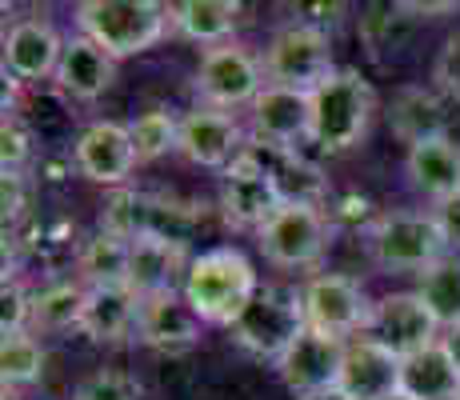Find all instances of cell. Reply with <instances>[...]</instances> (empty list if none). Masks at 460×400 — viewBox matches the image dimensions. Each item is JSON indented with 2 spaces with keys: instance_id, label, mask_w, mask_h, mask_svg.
<instances>
[{
  "instance_id": "cell-27",
  "label": "cell",
  "mask_w": 460,
  "mask_h": 400,
  "mask_svg": "<svg viewBox=\"0 0 460 400\" xmlns=\"http://www.w3.org/2000/svg\"><path fill=\"white\" fill-rule=\"evenodd\" d=\"M84 305H88V289L81 280H57L32 297L29 328H40V333H60V328H73V324L81 328Z\"/></svg>"
},
{
  "instance_id": "cell-15",
  "label": "cell",
  "mask_w": 460,
  "mask_h": 400,
  "mask_svg": "<svg viewBox=\"0 0 460 400\" xmlns=\"http://www.w3.org/2000/svg\"><path fill=\"white\" fill-rule=\"evenodd\" d=\"M200 324L205 320L197 316V308L189 305V297L181 289L156 292V297H145V305H140L137 341L156 352H189L200 341Z\"/></svg>"
},
{
  "instance_id": "cell-19",
  "label": "cell",
  "mask_w": 460,
  "mask_h": 400,
  "mask_svg": "<svg viewBox=\"0 0 460 400\" xmlns=\"http://www.w3.org/2000/svg\"><path fill=\"white\" fill-rule=\"evenodd\" d=\"M112 80H117V57L112 52H104L88 37L65 40V52H60L57 65V84L73 101H96V96H104L112 88Z\"/></svg>"
},
{
  "instance_id": "cell-31",
  "label": "cell",
  "mask_w": 460,
  "mask_h": 400,
  "mask_svg": "<svg viewBox=\"0 0 460 400\" xmlns=\"http://www.w3.org/2000/svg\"><path fill=\"white\" fill-rule=\"evenodd\" d=\"M412 32L409 4H368L360 13V40L373 49V57L396 52Z\"/></svg>"
},
{
  "instance_id": "cell-9",
  "label": "cell",
  "mask_w": 460,
  "mask_h": 400,
  "mask_svg": "<svg viewBox=\"0 0 460 400\" xmlns=\"http://www.w3.org/2000/svg\"><path fill=\"white\" fill-rule=\"evenodd\" d=\"M300 292H305V320H308V328H316V333L344 341V336L368 333V324H373L376 300H368V292L360 289V280L344 277V272L313 277Z\"/></svg>"
},
{
  "instance_id": "cell-16",
  "label": "cell",
  "mask_w": 460,
  "mask_h": 400,
  "mask_svg": "<svg viewBox=\"0 0 460 400\" xmlns=\"http://www.w3.org/2000/svg\"><path fill=\"white\" fill-rule=\"evenodd\" d=\"M336 388L352 400H385L401 393V357L373 336H357L344 344V369Z\"/></svg>"
},
{
  "instance_id": "cell-21",
  "label": "cell",
  "mask_w": 460,
  "mask_h": 400,
  "mask_svg": "<svg viewBox=\"0 0 460 400\" xmlns=\"http://www.w3.org/2000/svg\"><path fill=\"white\" fill-rule=\"evenodd\" d=\"M192 261H184V244L161 236H140L132 240V261H128V289L140 300L156 297V292H172L176 277L189 272Z\"/></svg>"
},
{
  "instance_id": "cell-28",
  "label": "cell",
  "mask_w": 460,
  "mask_h": 400,
  "mask_svg": "<svg viewBox=\"0 0 460 400\" xmlns=\"http://www.w3.org/2000/svg\"><path fill=\"white\" fill-rule=\"evenodd\" d=\"M264 164H269L272 181L280 189L285 204H316L321 209L324 197V176L296 153H277V148H264Z\"/></svg>"
},
{
  "instance_id": "cell-3",
  "label": "cell",
  "mask_w": 460,
  "mask_h": 400,
  "mask_svg": "<svg viewBox=\"0 0 460 400\" xmlns=\"http://www.w3.org/2000/svg\"><path fill=\"white\" fill-rule=\"evenodd\" d=\"M313 96V140L324 153H349L360 145L373 117V88L357 68H336Z\"/></svg>"
},
{
  "instance_id": "cell-35",
  "label": "cell",
  "mask_w": 460,
  "mask_h": 400,
  "mask_svg": "<svg viewBox=\"0 0 460 400\" xmlns=\"http://www.w3.org/2000/svg\"><path fill=\"white\" fill-rule=\"evenodd\" d=\"M32 320V297H24V289L16 280H4L0 289V333H29Z\"/></svg>"
},
{
  "instance_id": "cell-11",
  "label": "cell",
  "mask_w": 460,
  "mask_h": 400,
  "mask_svg": "<svg viewBox=\"0 0 460 400\" xmlns=\"http://www.w3.org/2000/svg\"><path fill=\"white\" fill-rule=\"evenodd\" d=\"M344 344L349 341H336V336H324L316 328H305L293 349L277 360V372L288 393H296V400H305V396L329 393V388L341 385Z\"/></svg>"
},
{
  "instance_id": "cell-2",
  "label": "cell",
  "mask_w": 460,
  "mask_h": 400,
  "mask_svg": "<svg viewBox=\"0 0 460 400\" xmlns=\"http://www.w3.org/2000/svg\"><path fill=\"white\" fill-rule=\"evenodd\" d=\"M81 37L96 40L112 57H137L148 52L172 29L168 8L156 0H84L76 4Z\"/></svg>"
},
{
  "instance_id": "cell-34",
  "label": "cell",
  "mask_w": 460,
  "mask_h": 400,
  "mask_svg": "<svg viewBox=\"0 0 460 400\" xmlns=\"http://www.w3.org/2000/svg\"><path fill=\"white\" fill-rule=\"evenodd\" d=\"M73 400H145V388L120 369H96L76 385Z\"/></svg>"
},
{
  "instance_id": "cell-26",
  "label": "cell",
  "mask_w": 460,
  "mask_h": 400,
  "mask_svg": "<svg viewBox=\"0 0 460 400\" xmlns=\"http://www.w3.org/2000/svg\"><path fill=\"white\" fill-rule=\"evenodd\" d=\"M128 261H132V240H120L112 233L88 236L76 253V269L88 289H109V284H128Z\"/></svg>"
},
{
  "instance_id": "cell-7",
  "label": "cell",
  "mask_w": 460,
  "mask_h": 400,
  "mask_svg": "<svg viewBox=\"0 0 460 400\" xmlns=\"http://www.w3.org/2000/svg\"><path fill=\"white\" fill-rule=\"evenodd\" d=\"M329 236L332 225L316 204H280L256 233V244L277 269H313L329 248Z\"/></svg>"
},
{
  "instance_id": "cell-12",
  "label": "cell",
  "mask_w": 460,
  "mask_h": 400,
  "mask_svg": "<svg viewBox=\"0 0 460 400\" xmlns=\"http://www.w3.org/2000/svg\"><path fill=\"white\" fill-rule=\"evenodd\" d=\"M437 328H440L437 316L424 308V300L417 292H388V297L376 300L368 333H373L376 344H385L388 352H396L404 360L412 352L437 344Z\"/></svg>"
},
{
  "instance_id": "cell-4",
  "label": "cell",
  "mask_w": 460,
  "mask_h": 400,
  "mask_svg": "<svg viewBox=\"0 0 460 400\" xmlns=\"http://www.w3.org/2000/svg\"><path fill=\"white\" fill-rule=\"evenodd\" d=\"M308 328L305 320V292L296 289H261L252 297V305L241 313L233 324V341L252 357L280 360L296 344V336Z\"/></svg>"
},
{
  "instance_id": "cell-36",
  "label": "cell",
  "mask_w": 460,
  "mask_h": 400,
  "mask_svg": "<svg viewBox=\"0 0 460 400\" xmlns=\"http://www.w3.org/2000/svg\"><path fill=\"white\" fill-rule=\"evenodd\" d=\"M0 140H4V173H21L24 156H29V129L21 124V117L4 112V129H0Z\"/></svg>"
},
{
  "instance_id": "cell-8",
  "label": "cell",
  "mask_w": 460,
  "mask_h": 400,
  "mask_svg": "<svg viewBox=\"0 0 460 400\" xmlns=\"http://www.w3.org/2000/svg\"><path fill=\"white\" fill-rule=\"evenodd\" d=\"M192 88L205 101V109H236V104H252L264 93V60H256L241 44H217L200 57Z\"/></svg>"
},
{
  "instance_id": "cell-22",
  "label": "cell",
  "mask_w": 460,
  "mask_h": 400,
  "mask_svg": "<svg viewBox=\"0 0 460 400\" xmlns=\"http://www.w3.org/2000/svg\"><path fill=\"white\" fill-rule=\"evenodd\" d=\"M404 173H409V184L417 192L432 200H448L460 192V145L448 137L440 140H424V145L409 148V160H404Z\"/></svg>"
},
{
  "instance_id": "cell-24",
  "label": "cell",
  "mask_w": 460,
  "mask_h": 400,
  "mask_svg": "<svg viewBox=\"0 0 460 400\" xmlns=\"http://www.w3.org/2000/svg\"><path fill=\"white\" fill-rule=\"evenodd\" d=\"M401 393L412 400H456L460 396V369L448 357L445 344L437 341L401 360Z\"/></svg>"
},
{
  "instance_id": "cell-37",
  "label": "cell",
  "mask_w": 460,
  "mask_h": 400,
  "mask_svg": "<svg viewBox=\"0 0 460 400\" xmlns=\"http://www.w3.org/2000/svg\"><path fill=\"white\" fill-rule=\"evenodd\" d=\"M432 76H437V84L445 88L448 96H460V32L445 40V49H440Z\"/></svg>"
},
{
  "instance_id": "cell-33",
  "label": "cell",
  "mask_w": 460,
  "mask_h": 400,
  "mask_svg": "<svg viewBox=\"0 0 460 400\" xmlns=\"http://www.w3.org/2000/svg\"><path fill=\"white\" fill-rule=\"evenodd\" d=\"M128 137H132V148H137V160L145 164V160L172 153L176 140H181V120H172V112L164 109H148L145 117L128 124Z\"/></svg>"
},
{
  "instance_id": "cell-29",
  "label": "cell",
  "mask_w": 460,
  "mask_h": 400,
  "mask_svg": "<svg viewBox=\"0 0 460 400\" xmlns=\"http://www.w3.org/2000/svg\"><path fill=\"white\" fill-rule=\"evenodd\" d=\"M417 297L437 316V324L456 328L460 324V256H445L432 269H424L417 280Z\"/></svg>"
},
{
  "instance_id": "cell-41",
  "label": "cell",
  "mask_w": 460,
  "mask_h": 400,
  "mask_svg": "<svg viewBox=\"0 0 460 400\" xmlns=\"http://www.w3.org/2000/svg\"><path fill=\"white\" fill-rule=\"evenodd\" d=\"M305 400H352V396H344L341 388H329V393H316V396H305Z\"/></svg>"
},
{
  "instance_id": "cell-42",
  "label": "cell",
  "mask_w": 460,
  "mask_h": 400,
  "mask_svg": "<svg viewBox=\"0 0 460 400\" xmlns=\"http://www.w3.org/2000/svg\"><path fill=\"white\" fill-rule=\"evenodd\" d=\"M385 400H412V396H404V393H393V396H385Z\"/></svg>"
},
{
  "instance_id": "cell-20",
  "label": "cell",
  "mask_w": 460,
  "mask_h": 400,
  "mask_svg": "<svg viewBox=\"0 0 460 400\" xmlns=\"http://www.w3.org/2000/svg\"><path fill=\"white\" fill-rule=\"evenodd\" d=\"M140 305L145 300L128 284H109V289H88V305L81 328L96 344H125L137 336Z\"/></svg>"
},
{
  "instance_id": "cell-32",
  "label": "cell",
  "mask_w": 460,
  "mask_h": 400,
  "mask_svg": "<svg viewBox=\"0 0 460 400\" xmlns=\"http://www.w3.org/2000/svg\"><path fill=\"white\" fill-rule=\"evenodd\" d=\"M0 377L4 388H21L44 377V349L32 333H8L0 336Z\"/></svg>"
},
{
  "instance_id": "cell-38",
  "label": "cell",
  "mask_w": 460,
  "mask_h": 400,
  "mask_svg": "<svg viewBox=\"0 0 460 400\" xmlns=\"http://www.w3.org/2000/svg\"><path fill=\"white\" fill-rule=\"evenodd\" d=\"M432 217H437L440 233H445V244L460 248V192H456V197H448V200H440Z\"/></svg>"
},
{
  "instance_id": "cell-25",
  "label": "cell",
  "mask_w": 460,
  "mask_h": 400,
  "mask_svg": "<svg viewBox=\"0 0 460 400\" xmlns=\"http://www.w3.org/2000/svg\"><path fill=\"white\" fill-rule=\"evenodd\" d=\"M168 21H172V32H181L184 40L217 49L236 32L241 4H233V0H184V4L168 8Z\"/></svg>"
},
{
  "instance_id": "cell-14",
  "label": "cell",
  "mask_w": 460,
  "mask_h": 400,
  "mask_svg": "<svg viewBox=\"0 0 460 400\" xmlns=\"http://www.w3.org/2000/svg\"><path fill=\"white\" fill-rule=\"evenodd\" d=\"M244 132L236 124L233 112L225 109H192L181 120V140L176 153L200 168H228L236 156L244 153Z\"/></svg>"
},
{
  "instance_id": "cell-10",
  "label": "cell",
  "mask_w": 460,
  "mask_h": 400,
  "mask_svg": "<svg viewBox=\"0 0 460 400\" xmlns=\"http://www.w3.org/2000/svg\"><path fill=\"white\" fill-rule=\"evenodd\" d=\"M280 204H285L280 189L272 181L269 164H264V153H256V148H244L220 176V212L233 228H256L261 233Z\"/></svg>"
},
{
  "instance_id": "cell-17",
  "label": "cell",
  "mask_w": 460,
  "mask_h": 400,
  "mask_svg": "<svg viewBox=\"0 0 460 400\" xmlns=\"http://www.w3.org/2000/svg\"><path fill=\"white\" fill-rule=\"evenodd\" d=\"M137 148H132L128 124L96 120L76 137V168L96 184H125L137 168Z\"/></svg>"
},
{
  "instance_id": "cell-30",
  "label": "cell",
  "mask_w": 460,
  "mask_h": 400,
  "mask_svg": "<svg viewBox=\"0 0 460 400\" xmlns=\"http://www.w3.org/2000/svg\"><path fill=\"white\" fill-rule=\"evenodd\" d=\"M153 209L156 197H145V192H112L101 209V233H112L120 240H140L153 233Z\"/></svg>"
},
{
  "instance_id": "cell-43",
  "label": "cell",
  "mask_w": 460,
  "mask_h": 400,
  "mask_svg": "<svg viewBox=\"0 0 460 400\" xmlns=\"http://www.w3.org/2000/svg\"><path fill=\"white\" fill-rule=\"evenodd\" d=\"M456 400H460V396H456Z\"/></svg>"
},
{
  "instance_id": "cell-6",
  "label": "cell",
  "mask_w": 460,
  "mask_h": 400,
  "mask_svg": "<svg viewBox=\"0 0 460 400\" xmlns=\"http://www.w3.org/2000/svg\"><path fill=\"white\" fill-rule=\"evenodd\" d=\"M261 60H264L269 84L296 88V93H316V88L336 73L329 32L313 29V24H305V21L285 24V29L272 32Z\"/></svg>"
},
{
  "instance_id": "cell-40",
  "label": "cell",
  "mask_w": 460,
  "mask_h": 400,
  "mask_svg": "<svg viewBox=\"0 0 460 400\" xmlns=\"http://www.w3.org/2000/svg\"><path fill=\"white\" fill-rule=\"evenodd\" d=\"M440 344H445L448 357H453V360H456V369H460V324H456V328H448V336H445Z\"/></svg>"
},
{
  "instance_id": "cell-18",
  "label": "cell",
  "mask_w": 460,
  "mask_h": 400,
  "mask_svg": "<svg viewBox=\"0 0 460 400\" xmlns=\"http://www.w3.org/2000/svg\"><path fill=\"white\" fill-rule=\"evenodd\" d=\"M60 52H65V40L57 37L44 16H29V21H16L8 29V40H4V73L21 84L29 80H40V76H57V65H60Z\"/></svg>"
},
{
  "instance_id": "cell-23",
  "label": "cell",
  "mask_w": 460,
  "mask_h": 400,
  "mask_svg": "<svg viewBox=\"0 0 460 400\" xmlns=\"http://www.w3.org/2000/svg\"><path fill=\"white\" fill-rule=\"evenodd\" d=\"M388 129L404 140L409 148L424 145V140H440L448 129V112H445V101L429 88H401L388 104Z\"/></svg>"
},
{
  "instance_id": "cell-39",
  "label": "cell",
  "mask_w": 460,
  "mask_h": 400,
  "mask_svg": "<svg viewBox=\"0 0 460 400\" xmlns=\"http://www.w3.org/2000/svg\"><path fill=\"white\" fill-rule=\"evenodd\" d=\"M24 212V189L21 173H4V220H16Z\"/></svg>"
},
{
  "instance_id": "cell-1",
  "label": "cell",
  "mask_w": 460,
  "mask_h": 400,
  "mask_svg": "<svg viewBox=\"0 0 460 400\" xmlns=\"http://www.w3.org/2000/svg\"><path fill=\"white\" fill-rule=\"evenodd\" d=\"M181 292L189 297V305L197 308V316L205 324L233 328L244 308L252 305V297L261 292V284H256L252 261L241 248H208L189 264Z\"/></svg>"
},
{
  "instance_id": "cell-5",
  "label": "cell",
  "mask_w": 460,
  "mask_h": 400,
  "mask_svg": "<svg viewBox=\"0 0 460 400\" xmlns=\"http://www.w3.org/2000/svg\"><path fill=\"white\" fill-rule=\"evenodd\" d=\"M445 233L429 212H388L368 233V256L385 272H420L445 261Z\"/></svg>"
},
{
  "instance_id": "cell-13",
  "label": "cell",
  "mask_w": 460,
  "mask_h": 400,
  "mask_svg": "<svg viewBox=\"0 0 460 400\" xmlns=\"http://www.w3.org/2000/svg\"><path fill=\"white\" fill-rule=\"evenodd\" d=\"M252 137L264 148L293 153L296 140L313 137V96L296 88L269 84L252 101Z\"/></svg>"
}]
</instances>
